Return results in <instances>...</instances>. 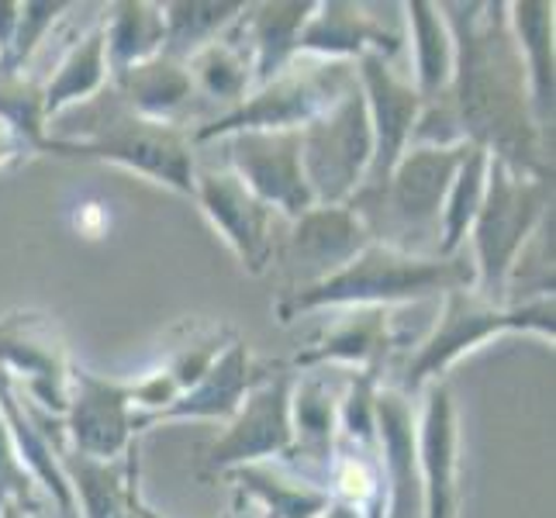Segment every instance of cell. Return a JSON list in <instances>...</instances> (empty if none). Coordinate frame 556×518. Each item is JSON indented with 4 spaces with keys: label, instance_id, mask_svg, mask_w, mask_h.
I'll return each instance as SVG.
<instances>
[{
    "label": "cell",
    "instance_id": "6da1fadb",
    "mask_svg": "<svg viewBox=\"0 0 556 518\" xmlns=\"http://www.w3.org/2000/svg\"><path fill=\"white\" fill-rule=\"evenodd\" d=\"M453 35V80L446 98L470 146L488 149L522 177L553 180V156L532 114L529 73L502 0L439 4Z\"/></svg>",
    "mask_w": 556,
    "mask_h": 518
},
{
    "label": "cell",
    "instance_id": "7a4b0ae2",
    "mask_svg": "<svg viewBox=\"0 0 556 518\" xmlns=\"http://www.w3.org/2000/svg\"><path fill=\"white\" fill-rule=\"evenodd\" d=\"M42 152L125 166L139 177L194 198L198 156L180 125L149 122L131 111L111 84L93 101L63 111L46 128Z\"/></svg>",
    "mask_w": 556,
    "mask_h": 518
},
{
    "label": "cell",
    "instance_id": "3957f363",
    "mask_svg": "<svg viewBox=\"0 0 556 518\" xmlns=\"http://www.w3.org/2000/svg\"><path fill=\"white\" fill-rule=\"evenodd\" d=\"M456 287H473V266L464 253L453 260L412 256L394 245L370 242L329 280L287 294L277 304V315L287 325L298 315L329 308H397V304L443 298Z\"/></svg>",
    "mask_w": 556,
    "mask_h": 518
},
{
    "label": "cell",
    "instance_id": "277c9868",
    "mask_svg": "<svg viewBox=\"0 0 556 518\" xmlns=\"http://www.w3.org/2000/svg\"><path fill=\"white\" fill-rule=\"evenodd\" d=\"M508 332H532L543 342H553L556 336V304L553 298H535L526 304H497L473 294V287H456L439 301V315L426 342L408 356L405 380H401V394L418 397L421 391L435 383L459 359L481 350L484 342L508 336Z\"/></svg>",
    "mask_w": 556,
    "mask_h": 518
},
{
    "label": "cell",
    "instance_id": "5b68a950",
    "mask_svg": "<svg viewBox=\"0 0 556 518\" xmlns=\"http://www.w3.org/2000/svg\"><path fill=\"white\" fill-rule=\"evenodd\" d=\"M553 215V180L522 177L502 160H488L484 201L470 225V266H473V294L505 308L508 274L522 249Z\"/></svg>",
    "mask_w": 556,
    "mask_h": 518
},
{
    "label": "cell",
    "instance_id": "8992f818",
    "mask_svg": "<svg viewBox=\"0 0 556 518\" xmlns=\"http://www.w3.org/2000/svg\"><path fill=\"white\" fill-rule=\"evenodd\" d=\"M356 84L353 63L336 60H315V55H294L274 80L249 90V98L218 114L194 131H187L190 146L218 142L225 136H239V131H301L318 114L329 111L342 93Z\"/></svg>",
    "mask_w": 556,
    "mask_h": 518
},
{
    "label": "cell",
    "instance_id": "52a82bcc",
    "mask_svg": "<svg viewBox=\"0 0 556 518\" xmlns=\"http://www.w3.org/2000/svg\"><path fill=\"white\" fill-rule=\"evenodd\" d=\"M301 169L315 204H350L367 180L374 136L359 80L301 131Z\"/></svg>",
    "mask_w": 556,
    "mask_h": 518
},
{
    "label": "cell",
    "instance_id": "ba28073f",
    "mask_svg": "<svg viewBox=\"0 0 556 518\" xmlns=\"http://www.w3.org/2000/svg\"><path fill=\"white\" fill-rule=\"evenodd\" d=\"M291 367H260L232 421H225V432L204 450L207 470L225 473L245 464L283 459L291 450Z\"/></svg>",
    "mask_w": 556,
    "mask_h": 518
},
{
    "label": "cell",
    "instance_id": "9c48e42d",
    "mask_svg": "<svg viewBox=\"0 0 556 518\" xmlns=\"http://www.w3.org/2000/svg\"><path fill=\"white\" fill-rule=\"evenodd\" d=\"M353 66H356L363 101H367V118H370V136H374V160L367 169V180H363L356 198L350 201V204H363V201H374L383 190V184H388L394 163L412 142V128L426 101H421V93L412 87L405 73L374 52L359 55Z\"/></svg>",
    "mask_w": 556,
    "mask_h": 518
},
{
    "label": "cell",
    "instance_id": "30bf717a",
    "mask_svg": "<svg viewBox=\"0 0 556 518\" xmlns=\"http://www.w3.org/2000/svg\"><path fill=\"white\" fill-rule=\"evenodd\" d=\"M380 55L397 63L405 52V17L401 4H353V0H318L298 38V55L356 63L359 55Z\"/></svg>",
    "mask_w": 556,
    "mask_h": 518
},
{
    "label": "cell",
    "instance_id": "8fae6325",
    "mask_svg": "<svg viewBox=\"0 0 556 518\" xmlns=\"http://www.w3.org/2000/svg\"><path fill=\"white\" fill-rule=\"evenodd\" d=\"M225 146V169L253 190L274 215L294 222L315 207L301 169V136L298 131H239L218 139Z\"/></svg>",
    "mask_w": 556,
    "mask_h": 518
},
{
    "label": "cell",
    "instance_id": "7c38bea8",
    "mask_svg": "<svg viewBox=\"0 0 556 518\" xmlns=\"http://www.w3.org/2000/svg\"><path fill=\"white\" fill-rule=\"evenodd\" d=\"M194 201L204 218L232 249L239 266L249 277L270 270L277 239H274V211L249 190L232 169L225 166H198L194 173Z\"/></svg>",
    "mask_w": 556,
    "mask_h": 518
},
{
    "label": "cell",
    "instance_id": "4fadbf2b",
    "mask_svg": "<svg viewBox=\"0 0 556 518\" xmlns=\"http://www.w3.org/2000/svg\"><path fill=\"white\" fill-rule=\"evenodd\" d=\"M374 242L367 222L350 204H315L301 218L291 222L283 245H277L274 260L287 266L291 291H304L339 274Z\"/></svg>",
    "mask_w": 556,
    "mask_h": 518
},
{
    "label": "cell",
    "instance_id": "5bb4252c",
    "mask_svg": "<svg viewBox=\"0 0 556 518\" xmlns=\"http://www.w3.org/2000/svg\"><path fill=\"white\" fill-rule=\"evenodd\" d=\"M131 388L87 367H70L63 435L66 446L93 459H122L136 446L131 432Z\"/></svg>",
    "mask_w": 556,
    "mask_h": 518
},
{
    "label": "cell",
    "instance_id": "9a60e30c",
    "mask_svg": "<svg viewBox=\"0 0 556 518\" xmlns=\"http://www.w3.org/2000/svg\"><path fill=\"white\" fill-rule=\"evenodd\" d=\"M0 370H8L31 405L49 415L66 412L70 359L60 329L46 315H4L0 318Z\"/></svg>",
    "mask_w": 556,
    "mask_h": 518
},
{
    "label": "cell",
    "instance_id": "2e32d148",
    "mask_svg": "<svg viewBox=\"0 0 556 518\" xmlns=\"http://www.w3.org/2000/svg\"><path fill=\"white\" fill-rule=\"evenodd\" d=\"M377 464L383 481V518H421L418 415L397 388L377 391Z\"/></svg>",
    "mask_w": 556,
    "mask_h": 518
},
{
    "label": "cell",
    "instance_id": "e0dca14e",
    "mask_svg": "<svg viewBox=\"0 0 556 518\" xmlns=\"http://www.w3.org/2000/svg\"><path fill=\"white\" fill-rule=\"evenodd\" d=\"M418 412V473H421V518H456L459 508V429L456 405L443 380L429 383Z\"/></svg>",
    "mask_w": 556,
    "mask_h": 518
},
{
    "label": "cell",
    "instance_id": "ac0fdd59",
    "mask_svg": "<svg viewBox=\"0 0 556 518\" xmlns=\"http://www.w3.org/2000/svg\"><path fill=\"white\" fill-rule=\"evenodd\" d=\"M339 443V388L329 370H301L291 388V450L283 464L325 488Z\"/></svg>",
    "mask_w": 556,
    "mask_h": 518
},
{
    "label": "cell",
    "instance_id": "d6986e66",
    "mask_svg": "<svg viewBox=\"0 0 556 518\" xmlns=\"http://www.w3.org/2000/svg\"><path fill=\"white\" fill-rule=\"evenodd\" d=\"M318 0H266V4H245L232 22L228 35L242 46L253 63V87L274 80V76L298 55V38L308 25Z\"/></svg>",
    "mask_w": 556,
    "mask_h": 518
},
{
    "label": "cell",
    "instance_id": "ffe728a7",
    "mask_svg": "<svg viewBox=\"0 0 556 518\" xmlns=\"http://www.w3.org/2000/svg\"><path fill=\"white\" fill-rule=\"evenodd\" d=\"M391 359L388 308H342L308 350L294 356V370H377Z\"/></svg>",
    "mask_w": 556,
    "mask_h": 518
},
{
    "label": "cell",
    "instance_id": "44dd1931",
    "mask_svg": "<svg viewBox=\"0 0 556 518\" xmlns=\"http://www.w3.org/2000/svg\"><path fill=\"white\" fill-rule=\"evenodd\" d=\"M55 464H60L80 518H122L139 481V453L131 446L122 459H93L66 446L55 435Z\"/></svg>",
    "mask_w": 556,
    "mask_h": 518
},
{
    "label": "cell",
    "instance_id": "7402d4cb",
    "mask_svg": "<svg viewBox=\"0 0 556 518\" xmlns=\"http://www.w3.org/2000/svg\"><path fill=\"white\" fill-rule=\"evenodd\" d=\"M256 363L249 356L245 342H232L228 350L211 363V370L194 383L190 391H184L166 412L152 415L146 426H169V421H232L239 412L242 397L249 391V383L256 380Z\"/></svg>",
    "mask_w": 556,
    "mask_h": 518
},
{
    "label": "cell",
    "instance_id": "603a6c76",
    "mask_svg": "<svg viewBox=\"0 0 556 518\" xmlns=\"http://www.w3.org/2000/svg\"><path fill=\"white\" fill-rule=\"evenodd\" d=\"M225 477L236 481L239 494H245L249 505H260L270 518H318L332 505L329 491L291 470L283 459L232 467L225 470Z\"/></svg>",
    "mask_w": 556,
    "mask_h": 518
},
{
    "label": "cell",
    "instance_id": "cb8c5ba5",
    "mask_svg": "<svg viewBox=\"0 0 556 518\" xmlns=\"http://www.w3.org/2000/svg\"><path fill=\"white\" fill-rule=\"evenodd\" d=\"M111 87L122 93V101L136 114L163 125H180L184 108L198 93L187 63L169 52H156L152 60L131 66L118 80H111Z\"/></svg>",
    "mask_w": 556,
    "mask_h": 518
},
{
    "label": "cell",
    "instance_id": "d4e9b609",
    "mask_svg": "<svg viewBox=\"0 0 556 518\" xmlns=\"http://www.w3.org/2000/svg\"><path fill=\"white\" fill-rule=\"evenodd\" d=\"M508 8V28L515 35V46L529 73V93H532V114L540 128L553 125V93H556V73H553V4L549 0H515Z\"/></svg>",
    "mask_w": 556,
    "mask_h": 518
},
{
    "label": "cell",
    "instance_id": "484cf974",
    "mask_svg": "<svg viewBox=\"0 0 556 518\" xmlns=\"http://www.w3.org/2000/svg\"><path fill=\"white\" fill-rule=\"evenodd\" d=\"M405 17V49L412 52V87L421 101H432L450 90L453 80V35L432 0H408L401 4Z\"/></svg>",
    "mask_w": 556,
    "mask_h": 518
},
{
    "label": "cell",
    "instance_id": "4316f807",
    "mask_svg": "<svg viewBox=\"0 0 556 518\" xmlns=\"http://www.w3.org/2000/svg\"><path fill=\"white\" fill-rule=\"evenodd\" d=\"M108 84H111V73H108V55H104V28L98 22L63 52V60L55 63L49 80H42L46 128L52 118H60L63 111L93 101Z\"/></svg>",
    "mask_w": 556,
    "mask_h": 518
},
{
    "label": "cell",
    "instance_id": "83f0119b",
    "mask_svg": "<svg viewBox=\"0 0 556 518\" xmlns=\"http://www.w3.org/2000/svg\"><path fill=\"white\" fill-rule=\"evenodd\" d=\"M101 28L111 80H118L131 66L152 60L156 52H163L166 42L163 11L160 4H149V0H118V4H111L101 17Z\"/></svg>",
    "mask_w": 556,
    "mask_h": 518
},
{
    "label": "cell",
    "instance_id": "f1b7e54d",
    "mask_svg": "<svg viewBox=\"0 0 556 518\" xmlns=\"http://www.w3.org/2000/svg\"><path fill=\"white\" fill-rule=\"evenodd\" d=\"M242 8V0H166V4H160L166 25L163 52L187 63L198 49L211 46L232 28Z\"/></svg>",
    "mask_w": 556,
    "mask_h": 518
},
{
    "label": "cell",
    "instance_id": "f546056e",
    "mask_svg": "<svg viewBox=\"0 0 556 518\" xmlns=\"http://www.w3.org/2000/svg\"><path fill=\"white\" fill-rule=\"evenodd\" d=\"M187 70L194 90L204 93L207 101L222 104L225 111L239 108L253 90V63H249V55L228 31L190 55Z\"/></svg>",
    "mask_w": 556,
    "mask_h": 518
},
{
    "label": "cell",
    "instance_id": "4dcf8cb0",
    "mask_svg": "<svg viewBox=\"0 0 556 518\" xmlns=\"http://www.w3.org/2000/svg\"><path fill=\"white\" fill-rule=\"evenodd\" d=\"M488 149L470 146L464 163H459L456 177L450 184V194L443 204V218H439V249L435 256L453 260L467 249L470 225L477 218V207L484 201V184H488Z\"/></svg>",
    "mask_w": 556,
    "mask_h": 518
},
{
    "label": "cell",
    "instance_id": "1f68e13d",
    "mask_svg": "<svg viewBox=\"0 0 556 518\" xmlns=\"http://www.w3.org/2000/svg\"><path fill=\"white\" fill-rule=\"evenodd\" d=\"M339 443L377 450V370H339Z\"/></svg>",
    "mask_w": 556,
    "mask_h": 518
},
{
    "label": "cell",
    "instance_id": "d6a6232c",
    "mask_svg": "<svg viewBox=\"0 0 556 518\" xmlns=\"http://www.w3.org/2000/svg\"><path fill=\"white\" fill-rule=\"evenodd\" d=\"M0 118L35 152L46 142V90L31 73H0Z\"/></svg>",
    "mask_w": 556,
    "mask_h": 518
},
{
    "label": "cell",
    "instance_id": "836d02e7",
    "mask_svg": "<svg viewBox=\"0 0 556 518\" xmlns=\"http://www.w3.org/2000/svg\"><path fill=\"white\" fill-rule=\"evenodd\" d=\"M70 8L73 4H66V0H25V4H17V28H14L8 55L0 60V73H28L42 42H49L52 25L60 22Z\"/></svg>",
    "mask_w": 556,
    "mask_h": 518
},
{
    "label": "cell",
    "instance_id": "e575fe53",
    "mask_svg": "<svg viewBox=\"0 0 556 518\" xmlns=\"http://www.w3.org/2000/svg\"><path fill=\"white\" fill-rule=\"evenodd\" d=\"M232 342L236 339L228 336L225 329L207 332V336H201L194 342H184L180 350H174V356L163 363V370L169 374V380H174L177 388H180V394H184V391L194 388V383L211 370V363H215Z\"/></svg>",
    "mask_w": 556,
    "mask_h": 518
},
{
    "label": "cell",
    "instance_id": "d590c367",
    "mask_svg": "<svg viewBox=\"0 0 556 518\" xmlns=\"http://www.w3.org/2000/svg\"><path fill=\"white\" fill-rule=\"evenodd\" d=\"M8 502H14L22 508L28 518H38L42 511V497H38V484L31 481V473L22 467V459H17V450L11 443V432L4 426V418H0V508Z\"/></svg>",
    "mask_w": 556,
    "mask_h": 518
},
{
    "label": "cell",
    "instance_id": "8d00e7d4",
    "mask_svg": "<svg viewBox=\"0 0 556 518\" xmlns=\"http://www.w3.org/2000/svg\"><path fill=\"white\" fill-rule=\"evenodd\" d=\"M28 152H35L17 131L0 118V169H8V166H14L17 160H25Z\"/></svg>",
    "mask_w": 556,
    "mask_h": 518
},
{
    "label": "cell",
    "instance_id": "74e56055",
    "mask_svg": "<svg viewBox=\"0 0 556 518\" xmlns=\"http://www.w3.org/2000/svg\"><path fill=\"white\" fill-rule=\"evenodd\" d=\"M14 28H17V0H0V60L11 49Z\"/></svg>",
    "mask_w": 556,
    "mask_h": 518
},
{
    "label": "cell",
    "instance_id": "f35d334b",
    "mask_svg": "<svg viewBox=\"0 0 556 518\" xmlns=\"http://www.w3.org/2000/svg\"><path fill=\"white\" fill-rule=\"evenodd\" d=\"M101 204H87L80 215H76V228L87 236V239H101V232H104V225H108V215L104 211H98Z\"/></svg>",
    "mask_w": 556,
    "mask_h": 518
},
{
    "label": "cell",
    "instance_id": "ab89813d",
    "mask_svg": "<svg viewBox=\"0 0 556 518\" xmlns=\"http://www.w3.org/2000/svg\"><path fill=\"white\" fill-rule=\"evenodd\" d=\"M131 508H136V515L139 518H163L156 508H152L149 502H146V497H142V491H139V484L136 488H131Z\"/></svg>",
    "mask_w": 556,
    "mask_h": 518
},
{
    "label": "cell",
    "instance_id": "60d3db41",
    "mask_svg": "<svg viewBox=\"0 0 556 518\" xmlns=\"http://www.w3.org/2000/svg\"><path fill=\"white\" fill-rule=\"evenodd\" d=\"M318 518H363L356 508H350V505H339V502H332L329 508H325Z\"/></svg>",
    "mask_w": 556,
    "mask_h": 518
},
{
    "label": "cell",
    "instance_id": "b9f144b4",
    "mask_svg": "<svg viewBox=\"0 0 556 518\" xmlns=\"http://www.w3.org/2000/svg\"><path fill=\"white\" fill-rule=\"evenodd\" d=\"M225 518H260V515H256V511H253V505H249V502H245V505H242V502H239V505H236V508H232V511H228V515H225Z\"/></svg>",
    "mask_w": 556,
    "mask_h": 518
},
{
    "label": "cell",
    "instance_id": "7bdbcfd3",
    "mask_svg": "<svg viewBox=\"0 0 556 518\" xmlns=\"http://www.w3.org/2000/svg\"><path fill=\"white\" fill-rule=\"evenodd\" d=\"M0 518H28V515H25L22 508H17L14 502H8L4 508H0Z\"/></svg>",
    "mask_w": 556,
    "mask_h": 518
},
{
    "label": "cell",
    "instance_id": "ee69618b",
    "mask_svg": "<svg viewBox=\"0 0 556 518\" xmlns=\"http://www.w3.org/2000/svg\"><path fill=\"white\" fill-rule=\"evenodd\" d=\"M136 484H139V481H136ZM122 518H139V515H136V508H131V502H128V511H125Z\"/></svg>",
    "mask_w": 556,
    "mask_h": 518
}]
</instances>
